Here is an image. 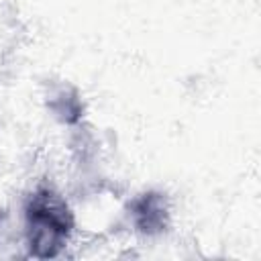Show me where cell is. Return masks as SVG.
<instances>
[{
	"instance_id": "cell-3",
	"label": "cell",
	"mask_w": 261,
	"mask_h": 261,
	"mask_svg": "<svg viewBox=\"0 0 261 261\" xmlns=\"http://www.w3.org/2000/svg\"><path fill=\"white\" fill-rule=\"evenodd\" d=\"M49 108L55 114V118L65 122V124L77 122L82 118V112H84V104L80 100V94L73 88H69V86L59 88L57 92L51 94Z\"/></svg>"
},
{
	"instance_id": "cell-2",
	"label": "cell",
	"mask_w": 261,
	"mask_h": 261,
	"mask_svg": "<svg viewBox=\"0 0 261 261\" xmlns=\"http://www.w3.org/2000/svg\"><path fill=\"white\" fill-rule=\"evenodd\" d=\"M133 224L143 234H159L169 226V202L161 192H145L128 204Z\"/></svg>"
},
{
	"instance_id": "cell-1",
	"label": "cell",
	"mask_w": 261,
	"mask_h": 261,
	"mask_svg": "<svg viewBox=\"0 0 261 261\" xmlns=\"http://www.w3.org/2000/svg\"><path fill=\"white\" fill-rule=\"evenodd\" d=\"M27 245L37 259L57 257L73 230V214L67 202L51 188L35 190L24 206Z\"/></svg>"
},
{
	"instance_id": "cell-4",
	"label": "cell",
	"mask_w": 261,
	"mask_h": 261,
	"mask_svg": "<svg viewBox=\"0 0 261 261\" xmlns=\"http://www.w3.org/2000/svg\"><path fill=\"white\" fill-rule=\"evenodd\" d=\"M0 218H2V210H0Z\"/></svg>"
}]
</instances>
